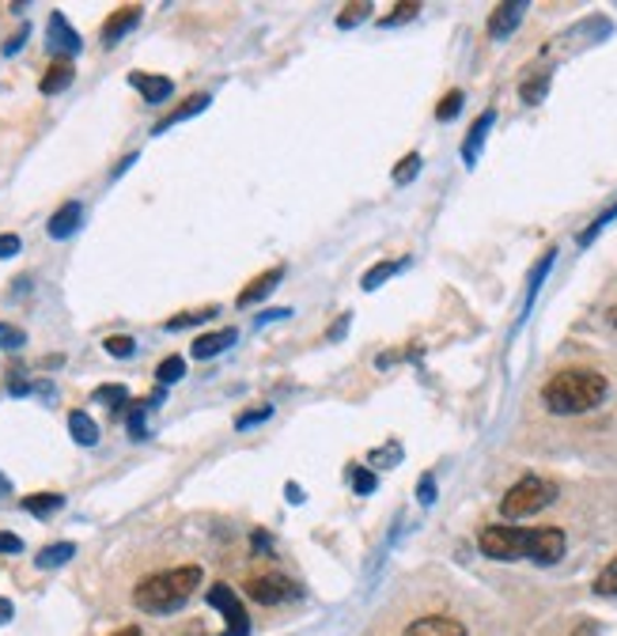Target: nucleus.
I'll use <instances>...</instances> for the list:
<instances>
[{
  "mask_svg": "<svg viewBox=\"0 0 617 636\" xmlns=\"http://www.w3.org/2000/svg\"><path fill=\"white\" fill-rule=\"evenodd\" d=\"M478 550L492 561H526L534 564H557L568 542H564L561 527H508V523H492L478 534Z\"/></svg>",
  "mask_w": 617,
  "mask_h": 636,
  "instance_id": "f257e3e1",
  "label": "nucleus"
},
{
  "mask_svg": "<svg viewBox=\"0 0 617 636\" xmlns=\"http://www.w3.org/2000/svg\"><path fill=\"white\" fill-rule=\"evenodd\" d=\"M606 394H610V383H606V375L595 368H564L542 386V402L553 417L591 413L595 405L606 402Z\"/></svg>",
  "mask_w": 617,
  "mask_h": 636,
  "instance_id": "f03ea898",
  "label": "nucleus"
},
{
  "mask_svg": "<svg viewBox=\"0 0 617 636\" xmlns=\"http://www.w3.org/2000/svg\"><path fill=\"white\" fill-rule=\"evenodd\" d=\"M201 564H182V569H167L156 572V576L140 580L134 591V603L145 610V614H174L193 598V591L201 587Z\"/></svg>",
  "mask_w": 617,
  "mask_h": 636,
  "instance_id": "7ed1b4c3",
  "label": "nucleus"
},
{
  "mask_svg": "<svg viewBox=\"0 0 617 636\" xmlns=\"http://www.w3.org/2000/svg\"><path fill=\"white\" fill-rule=\"evenodd\" d=\"M553 500H557V485L545 481V477H538V474H526L504 492V500H500V516L526 519V516H538L542 508H550Z\"/></svg>",
  "mask_w": 617,
  "mask_h": 636,
  "instance_id": "20e7f679",
  "label": "nucleus"
},
{
  "mask_svg": "<svg viewBox=\"0 0 617 636\" xmlns=\"http://www.w3.org/2000/svg\"><path fill=\"white\" fill-rule=\"evenodd\" d=\"M205 598H209V606H216L220 614L227 617L224 636H246V633H251V617H246L240 595H235V591L227 587V583H213V591H209Z\"/></svg>",
  "mask_w": 617,
  "mask_h": 636,
  "instance_id": "39448f33",
  "label": "nucleus"
},
{
  "mask_svg": "<svg viewBox=\"0 0 617 636\" xmlns=\"http://www.w3.org/2000/svg\"><path fill=\"white\" fill-rule=\"evenodd\" d=\"M246 595H251L254 603H262V606H280V603H288V598L296 595V583L288 576H280V572H269V576L246 580Z\"/></svg>",
  "mask_w": 617,
  "mask_h": 636,
  "instance_id": "423d86ee",
  "label": "nucleus"
},
{
  "mask_svg": "<svg viewBox=\"0 0 617 636\" xmlns=\"http://www.w3.org/2000/svg\"><path fill=\"white\" fill-rule=\"evenodd\" d=\"M46 50L54 53L57 61H68V57H76V53L84 50V42H81V34L68 26V20L61 12H50V23H46Z\"/></svg>",
  "mask_w": 617,
  "mask_h": 636,
  "instance_id": "0eeeda50",
  "label": "nucleus"
},
{
  "mask_svg": "<svg viewBox=\"0 0 617 636\" xmlns=\"http://www.w3.org/2000/svg\"><path fill=\"white\" fill-rule=\"evenodd\" d=\"M526 15V0H508V4H497L489 15V39H508V34H515V26L523 23Z\"/></svg>",
  "mask_w": 617,
  "mask_h": 636,
  "instance_id": "6e6552de",
  "label": "nucleus"
},
{
  "mask_svg": "<svg viewBox=\"0 0 617 636\" xmlns=\"http://www.w3.org/2000/svg\"><path fill=\"white\" fill-rule=\"evenodd\" d=\"M405 636H466V625L455 622V617H444V614H432V617H421L413 622Z\"/></svg>",
  "mask_w": 617,
  "mask_h": 636,
  "instance_id": "1a4fd4ad",
  "label": "nucleus"
},
{
  "mask_svg": "<svg viewBox=\"0 0 617 636\" xmlns=\"http://www.w3.org/2000/svg\"><path fill=\"white\" fill-rule=\"evenodd\" d=\"M81 220H84V209H81V201H65L54 216H50V224H46V232L50 239H68L81 227Z\"/></svg>",
  "mask_w": 617,
  "mask_h": 636,
  "instance_id": "9d476101",
  "label": "nucleus"
},
{
  "mask_svg": "<svg viewBox=\"0 0 617 636\" xmlns=\"http://www.w3.org/2000/svg\"><path fill=\"white\" fill-rule=\"evenodd\" d=\"M235 341H240V333H235V330H213V333H201L190 349H193V357H198V360H213L224 349H232Z\"/></svg>",
  "mask_w": 617,
  "mask_h": 636,
  "instance_id": "9b49d317",
  "label": "nucleus"
},
{
  "mask_svg": "<svg viewBox=\"0 0 617 636\" xmlns=\"http://www.w3.org/2000/svg\"><path fill=\"white\" fill-rule=\"evenodd\" d=\"M140 15H145V12H140L137 4H134V8H118V12H114L110 20L103 23V42H107V46H114L118 39H126V34L140 23Z\"/></svg>",
  "mask_w": 617,
  "mask_h": 636,
  "instance_id": "f8f14e48",
  "label": "nucleus"
},
{
  "mask_svg": "<svg viewBox=\"0 0 617 636\" xmlns=\"http://www.w3.org/2000/svg\"><path fill=\"white\" fill-rule=\"evenodd\" d=\"M280 280H285V269H280V265H277V269H266V273H262V277H254L251 285H246V288L240 292V299H235V304H240V307L258 304V299H266L269 292L280 285Z\"/></svg>",
  "mask_w": 617,
  "mask_h": 636,
  "instance_id": "ddd939ff",
  "label": "nucleus"
},
{
  "mask_svg": "<svg viewBox=\"0 0 617 636\" xmlns=\"http://www.w3.org/2000/svg\"><path fill=\"white\" fill-rule=\"evenodd\" d=\"M129 84L145 95L148 103H163L171 95V76H156V73H129Z\"/></svg>",
  "mask_w": 617,
  "mask_h": 636,
  "instance_id": "4468645a",
  "label": "nucleus"
},
{
  "mask_svg": "<svg viewBox=\"0 0 617 636\" xmlns=\"http://www.w3.org/2000/svg\"><path fill=\"white\" fill-rule=\"evenodd\" d=\"M492 121H497V110H485L481 118L470 126V132H466V145H462V159H466V163H478V152H481L485 137H489Z\"/></svg>",
  "mask_w": 617,
  "mask_h": 636,
  "instance_id": "2eb2a0df",
  "label": "nucleus"
},
{
  "mask_svg": "<svg viewBox=\"0 0 617 636\" xmlns=\"http://www.w3.org/2000/svg\"><path fill=\"white\" fill-rule=\"evenodd\" d=\"M209 103H213V99H209V95H190V99L182 103L179 110H171L163 121H156V129H152V132H156V137H160V132H167L171 126H179V121H187V118H193V114H201Z\"/></svg>",
  "mask_w": 617,
  "mask_h": 636,
  "instance_id": "dca6fc26",
  "label": "nucleus"
},
{
  "mask_svg": "<svg viewBox=\"0 0 617 636\" xmlns=\"http://www.w3.org/2000/svg\"><path fill=\"white\" fill-rule=\"evenodd\" d=\"M68 432H73V439H76L81 447H95V444H99V424L87 417L84 410L68 413Z\"/></svg>",
  "mask_w": 617,
  "mask_h": 636,
  "instance_id": "f3484780",
  "label": "nucleus"
},
{
  "mask_svg": "<svg viewBox=\"0 0 617 636\" xmlns=\"http://www.w3.org/2000/svg\"><path fill=\"white\" fill-rule=\"evenodd\" d=\"M73 65H68V61H54V65L46 68V76H42V95H61L65 92L68 84H73Z\"/></svg>",
  "mask_w": 617,
  "mask_h": 636,
  "instance_id": "a211bd4d",
  "label": "nucleus"
},
{
  "mask_svg": "<svg viewBox=\"0 0 617 636\" xmlns=\"http://www.w3.org/2000/svg\"><path fill=\"white\" fill-rule=\"evenodd\" d=\"M23 508H28L31 516H39V519H50L54 511L65 508V497H61V492H31V497L23 500Z\"/></svg>",
  "mask_w": 617,
  "mask_h": 636,
  "instance_id": "6ab92c4d",
  "label": "nucleus"
},
{
  "mask_svg": "<svg viewBox=\"0 0 617 636\" xmlns=\"http://www.w3.org/2000/svg\"><path fill=\"white\" fill-rule=\"evenodd\" d=\"M76 556V545L73 542H54V545H46V550H39V569H61L65 561H73Z\"/></svg>",
  "mask_w": 617,
  "mask_h": 636,
  "instance_id": "aec40b11",
  "label": "nucleus"
},
{
  "mask_svg": "<svg viewBox=\"0 0 617 636\" xmlns=\"http://www.w3.org/2000/svg\"><path fill=\"white\" fill-rule=\"evenodd\" d=\"M405 265V258L402 262H379V265H372V269L364 273V280H360V285H364V292H375L379 285H383V280H391L394 273H398Z\"/></svg>",
  "mask_w": 617,
  "mask_h": 636,
  "instance_id": "412c9836",
  "label": "nucleus"
},
{
  "mask_svg": "<svg viewBox=\"0 0 617 636\" xmlns=\"http://www.w3.org/2000/svg\"><path fill=\"white\" fill-rule=\"evenodd\" d=\"M545 92H550V73H534L523 87H519V99H523L526 106H534V103L545 99Z\"/></svg>",
  "mask_w": 617,
  "mask_h": 636,
  "instance_id": "4be33fe9",
  "label": "nucleus"
},
{
  "mask_svg": "<svg viewBox=\"0 0 617 636\" xmlns=\"http://www.w3.org/2000/svg\"><path fill=\"white\" fill-rule=\"evenodd\" d=\"M591 591H595V595H603V598H614V595H617V556H614L610 564H606L603 572H598L595 583H591Z\"/></svg>",
  "mask_w": 617,
  "mask_h": 636,
  "instance_id": "5701e85b",
  "label": "nucleus"
},
{
  "mask_svg": "<svg viewBox=\"0 0 617 636\" xmlns=\"http://www.w3.org/2000/svg\"><path fill=\"white\" fill-rule=\"evenodd\" d=\"M187 375V360L182 357H167L160 368H156V379H160L163 386H171V383H179V379Z\"/></svg>",
  "mask_w": 617,
  "mask_h": 636,
  "instance_id": "b1692460",
  "label": "nucleus"
},
{
  "mask_svg": "<svg viewBox=\"0 0 617 636\" xmlns=\"http://www.w3.org/2000/svg\"><path fill=\"white\" fill-rule=\"evenodd\" d=\"M95 402H107L110 410H129V391L121 383H114V386H99L95 391Z\"/></svg>",
  "mask_w": 617,
  "mask_h": 636,
  "instance_id": "393cba45",
  "label": "nucleus"
},
{
  "mask_svg": "<svg viewBox=\"0 0 617 636\" xmlns=\"http://www.w3.org/2000/svg\"><path fill=\"white\" fill-rule=\"evenodd\" d=\"M103 349H107L114 360H129V357H134V349H137V341L126 338V333H114V338L103 341Z\"/></svg>",
  "mask_w": 617,
  "mask_h": 636,
  "instance_id": "a878e982",
  "label": "nucleus"
},
{
  "mask_svg": "<svg viewBox=\"0 0 617 636\" xmlns=\"http://www.w3.org/2000/svg\"><path fill=\"white\" fill-rule=\"evenodd\" d=\"M368 15H372V4H368V0H360V4H345L338 15V26H357V23H364Z\"/></svg>",
  "mask_w": 617,
  "mask_h": 636,
  "instance_id": "bb28decb",
  "label": "nucleus"
},
{
  "mask_svg": "<svg viewBox=\"0 0 617 636\" xmlns=\"http://www.w3.org/2000/svg\"><path fill=\"white\" fill-rule=\"evenodd\" d=\"M349 485L360 497H368V492H375V474L364 470V466H349Z\"/></svg>",
  "mask_w": 617,
  "mask_h": 636,
  "instance_id": "cd10ccee",
  "label": "nucleus"
},
{
  "mask_svg": "<svg viewBox=\"0 0 617 636\" xmlns=\"http://www.w3.org/2000/svg\"><path fill=\"white\" fill-rule=\"evenodd\" d=\"M462 99H466V95L458 92V87H455V92H447L444 99H439V106H436V118H439V121H451L455 114L462 110Z\"/></svg>",
  "mask_w": 617,
  "mask_h": 636,
  "instance_id": "c85d7f7f",
  "label": "nucleus"
},
{
  "mask_svg": "<svg viewBox=\"0 0 617 636\" xmlns=\"http://www.w3.org/2000/svg\"><path fill=\"white\" fill-rule=\"evenodd\" d=\"M553 258H557V251H545V258L538 262V269L531 273V288H526V307L534 304V296H538V285H542V277H545V273H550Z\"/></svg>",
  "mask_w": 617,
  "mask_h": 636,
  "instance_id": "c756f323",
  "label": "nucleus"
},
{
  "mask_svg": "<svg viewBox=\"0 0 617 636\" xmlns=\"http://www.w3.org/2000/svg\"><path fill=\"white\" fill-rule=\"evenodd\" d=\"M417 171H421V156L409 152V156H405L402 163H398V171H394V182H398V186L413 182V179H417Z\"/></svg>",
  "mask_w": 617,
  "mask_h": 636,
  "instance_id": "7c9ffc66",
  "label": "nucleus"
},
{
  "mask_svg": "<svg viewBox=\"0 0 617 636\" xmlns=\"http://www.w3.org/2000/svg\"><path fill=\"white\" fill-rule=\"evenodd\" d=\"M614 216H617V205H610V209H606V212H603V216H598V220H591V227H587V232H584V235H579V246H587V243H591V239H595L598 232H603V227H606V224H610V220H614Z\"/></svg>",
  "mask_w": 617,
  "mask_h": 636,
  "instance_id": "2f4dec72",
  "label": "nucleus"
},
{
  "mask_svg": "<svg viewBox=\"0 0 617 636\" xmlns=\"http://www.w3.org/2000/svg\"><path fill=\"white\" fill-rule=\"evenodd\" d=\"M129 436L134 439H145L148 428H145V405H129Z\"/></svg>",
  "mask_w": 617,
  "mask_h": 636,
  "instance_id": "473e14b6",
  "label": "nucleus"
},
{
  "mask_svg": "<svg viewBox=\"0 0 617 636\" xmlns=\"http://www.w3.org/2000/svg\"><path fill=\"white\" fill-rule=\"evenodd\" d=\"M23 341H28V333L15 330V326H4V322H0V349H20Z\"/></svg>",
  "mask_w": 617,
  "mask_h": 636,
  "instance_id": "72a5a7b5",
  "label": "nucleus"
},
{
  "mask_svg": "<svg viewBox=\"0 0 617 636\" xmlns=\"http://www.w3.org/2000/svg\"><path fill=\"white\" fill-rule=\"evenodd\" d=\"M273 417V405H254L251 413H243L240 421H235V428H251V424H258V421H269Z\"/></svg>",
  "mask_w": 617,
  "mask_h": 636,
  "instance_id": "f704fd0d",
  "label": "nucleus"
},
{
  "mask_svg": "<svg viewBox=\"0 0 617 636\" xmlns=\"http://www.w3.org/2000/svg\"><path fill=\"white\" fill-rule=\"evenodd\" d=\"M421 12V4H398V8H394V12L391 15H386V20H383V26H394V23H409L413 20V15H417Z\"/></svg>",
  "mask_w": 617,
  "mask_h": 636,
  "instance_id": "c9c22d12",
  "label": "nucleus"
},
{
  "mask_svg": "<svg viewBox=\"0 0 617 636\" xmlns=\"http://www.w3.org/2000/svg\"><path fill=\"white\" fill-rule=\"evenodd\" d=\"M417 497H421V504H432L436 500V477H421V485H417Z\"/></svg>",
  "mask_w": 617,
  "mask_h": 636,
  "instance_id": "e433bc0d",
  "label": "nucleus"
},
{
  "mask_svg": "<svg viewBox=\"0 0 617 636\" xmlns=\"http://www.w3.org/2000/svg\"><path fill=\"white\" fill-rule=\"evenodd\" d=\"M20 235H0V258H12V254H20Z\"/></svg>",
  "mask_w": 617,
  "mask_h": 636,
  "instance_id": "4c0bfd02",
  "label": "nucleus"
},
{
  "mask_svg": "<svg viewBox=\"0 0 617 636\" xmlns=\"http://www.w3.org/2000/svg\"><path fill=\"white\" fill-rule=\"evenodd\" d=\"M603 629H598V622H591V617H584V622H576V629H572V636H598Z\"/></svg>",
  "mask_w": 617,
  "mask_h": 636,
  "instance_id": "58836bf2",
  "label": "nucleus"
},
{
  "mask_svg": "<svg viewBox=\"0 0 617 636\" xmlns=\"http://www.w3.org/2000/svg\"><path fill=\"white\" fill-rule=\"evenodd\" d=\"M23 542L15 534H0V553H20Z\"/></svg>",
  "mask_w": 617,
  "mask_h": 636,
  "instance_id": "ea45409f",
  "label": "nucleus"
},
{
  "mask_svg": "<svg viewBox=\"0 0 617 636\" xmlns=\"http://www.w3.org/2000/svg\"><path fill=\"white\" fill-rule=\"evenodd\" d=\"M288 315H292L288 307H277V311H262L258 322H280V318H288Z\"/></svg>",
  "mask_w": 617,
  "mask_h": 636,
  "instance_id": "a19ab883",
  "label": "nucleus"
},
{
  "mask_svg": "<svg viewBox=\"0 0 617 636\" xmlns=\"http://www.w3.org/2000/svg\"><path fill=\"white\" fill-rule=\"evenodd\" d=\"M23 39H28V26H20V34H15V39L8 42V46H4V53H15V50H20V46H23Z\"/></svg>",
  "mask_w": 617,
  "mask_h": 636,
  "instance_id": "79ce46f5",
  "label": "nucleus"
},
{
  "mask_svg": "<svg viewBox=\"0 0 617 636\" xmlns=\"http://www.w3.org/2000/svg\"><path fill=\"white\" fill-rule=\"evenodd\" d=\"M12 614H15L12 603H8V598H0V625H4V622H12Z\"/></svg>",
  "mask_w": 617,
  "mask_h": 636,
  "instance_id": "37998d69",
  "label": "nucleus"
},
{
  "mask_svg": "<svg viewBox=\"0 0 617 636\" xmlns=\"http://www.w3.org/2000/svg\"><path fill=\"white\" fill-rule=\"evenodd\" d=\"M288 500H292V504H304V489H299V485H288Z\"/></svg>",
  "mask_w": 617,
  "mask_h": 636,
  "instance_id": "c03bdc74",
  "label": "nucleus"
},
{
  "mask_svg": "<svg viewBox=\"0 0 617 636\" xmlns=\"http://www.w3.org/2000/svg\"><path fill=\"white\" fill-rule=\"evenodd\" d=\"M8 492H12V481H8V477L0 474V497H8Z\"/></svg>",
  "mask_w": 617,
  "mask_h": 636,
  "instance_id": "a18cd8bd",
  "label": "nucleus"
},
{
  "mask_svg": "<svg viewBox=\"0 0 617 636\" xmlns=\"http://www.w3.org/2000/svg\"><path fill=\"white\" fill-rule=\"evenodd\" d=\"M114 636H145V633H140V629H137V625H129V629H118V633H114Z\"/></svg>",
  "mask_w": 617,
  "mask_h": 636,
  "instance_id": "49530a36",
  "label": "nucleus"
}]
</instances>
